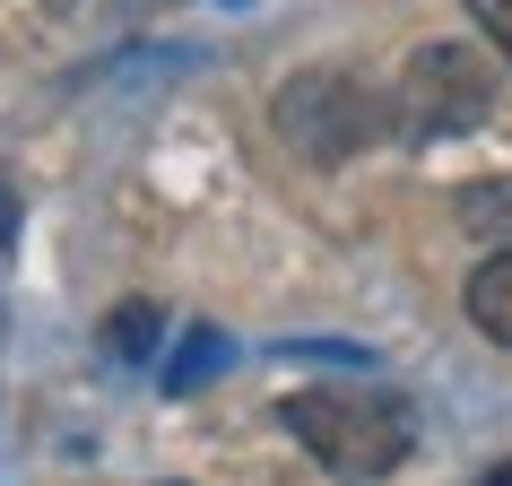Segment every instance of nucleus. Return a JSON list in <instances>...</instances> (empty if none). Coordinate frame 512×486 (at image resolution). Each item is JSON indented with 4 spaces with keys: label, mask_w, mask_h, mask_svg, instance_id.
<instances>
[{
    "label": "nucleus",
    "mask_w": 512,
    "mask_h": 486,
    "mask_svg": "<svg viewBox=\"0 0 512 486\" xmlns=\"http://www.w3.org/2000/svg\"><path fill=\"white\" fill-rule=\"evenodd\" d=\"M460 226H469L478 243H504V252H512V174L460 191Z\"/></svg>",
    "instance_id": "nucleus-5"
},
{
    "label": "nucleus",
    "mask_w": 512,
    "mask_h": 486,
    "mask_svg": "<svg viewBox=\"0 0 512 486\" xmlns=\"http://www.w3.org/2000/svg\"><path fill=\"white\" fill-rule=\"evenodd\" d=\"M460 304H469V322L495 348H512V252H486L478 270H469V287H460Z\"/></svg>",
    "instance_id": "nucleus-4"
},
{
    "label": "nucleus",
    "mask_w": 512,
    "mask_h": 486,
    "mask_svg": "<svg viewBox=\"0 0 512 486\" xmlns=\"http://www.w3.org/2000/svg\"><path fill=\"white\" fill-rule=\"evenodd\" d=\"M157 330H165V313H157V304H113V322H105V348L113 356H131V365H139V356H157Z\"/></svg>",
    "instance_id": "nucleus-6"
},
{
    "label": "nucleus",
    "mask_w": 512,
    "mask_h": 486,
    "mask_svg": "<svg viewBox=\"0 0 512 486\" xmlns=\"http://www.w3.org/2000/svg\"><path fill=\"white\" fill-rule=\"evenodd\" d=\"M270 122H278V139H287L304 165H348V157H365L374 139H391V105H382L356 70H339V61L287 70L278 96H270Z\"/></svg>",
    "instance_id": "nucleus-2"
},
{
    "label": "nucleus",
    "mask_w": 512,
    "mask_h": 486,
    "mask_svg": "<svg viewBox=\"0 0 512 486\" xmlns=\"http://www.w3.org/2000/svg\"><path fill=\"white\" fill-rule=\"evenodd\" d=\"M478 486H512V460H504V469H486V478Z\"/></svg>",
    "instance_id": "nucleus-11"
},
{
    "label": "nucleus",
    "mask_w": 512,
    "mask_h": 486,
    "mask_svg": "<svg viewBox=\"0 0 512 486\" xmlns=\"http://www.w3.org/2000/svg\"><path fill=\"white\" fill-rule=\"evenodd\" d=\"M469 18H478V35L512 61V0H469Z\"/></svg>",
    "instance_id": "nucleus-8"
},
{
    "label": "nucleus",
    "mask_w": 512,
    "mask_h": 486,
    "mask_svg": "<svg viewBox=\"0 0 512 486\" xmlns=\"http://www.w3.org/2000/svg\"><path fill=\"white\" fill-rule=\"evenodd\" d=\"M18 235V191H9V174H0V243Z\"/></svg>",
    "instance_id": "nucleus-10"
},
{
    "label": "nucleus",
    "mask_w": 512,
    "mask_h": 486,
    "mask_svg": "<svg viewBox=\"0 0 512 486\" xmlns=\"http://www.w3.org/2000/svg\"><path fill=\"white\" fill-rule=\"evenodd\" d=\"M287 356H313V365H374V348H330V339H296Z\"/></svg>",
    "instance_id": "nucleus-9"
},
{
    "label": "nucleus",
    "mask_w": 512,
    "mask_h": 486,
    "mask_svg": "<svg viewBox=\"0 0 512 486\" xmlns=\"http://www.w3.org/2000/svg\"><path fill=\"white\" fill-rule=\"evenodd\" d=\"M226 356H235V348H226L217 330H191V339H183V356L165 365V391H200V382H209L217 365H226Z\"/></svg>",
    "instance_id": "nucleus-7"
},
{
    "label": "nucleus",
    "mask_w": 512,
    "mask_h": 486,
    "mask_svg": "<svg viewBox=\"0 0 512 486\" xmlns=\"http://www.w3.org/2000/svg\"><path fill=\"white\" fill-rule=\"evenodd\" d=\"M278 426L322 460L330 478H391L408 460V408L374 382H322L278 408Z\"/></svg>",
    "instance_id": "nucleus-1"
},
{
    "label": "nucleus",
    "mask_w": 512,
    "mask_h": 486,
    "mask_svg": "<svg viewBox=\"0 0 512 486\" xmlns=\"http://www.w3.org/2000/svg\"><path fill=\"white\" fill-rule=\"evenodd\" d=\"M504 79L478 44H417L400 70V96H391V131L408 139H443V131H478L495 113Z\"/></svg>",
    "instance_id": "nucleus-3"
}]
</instances>
